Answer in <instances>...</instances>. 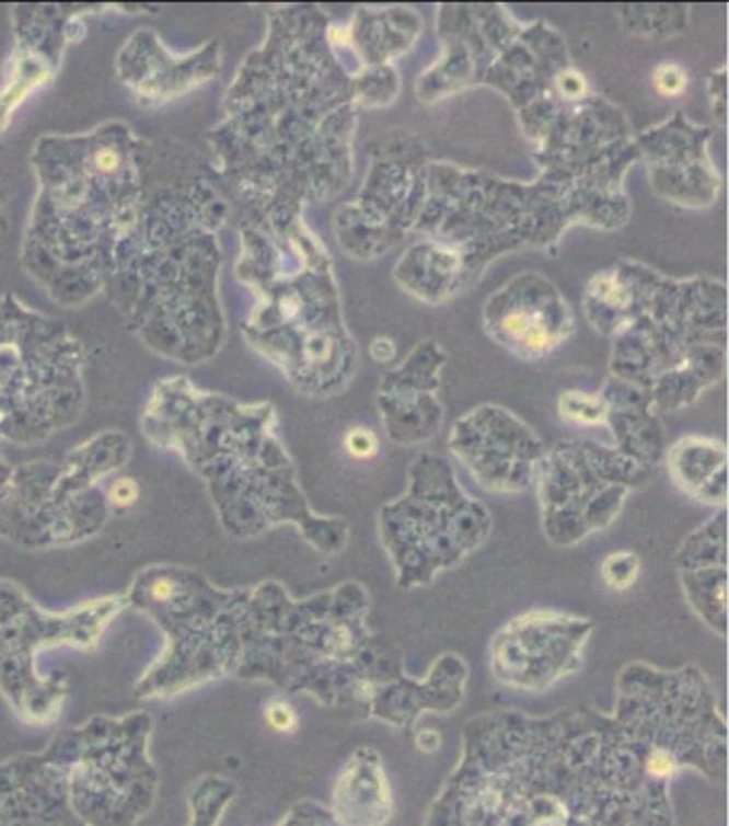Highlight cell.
Wrapping results in <instances>:
<instances>
[{"label": "cell", "mask_w": 729, "mask_h": 826, "mask_svg": "<svg viewBox=\"0 0 729 826\" xmlns=\"http://www.w3.org/2000/svg\"><path fill=\"white\" fill-rule=\"evenodd\" d=\"M345 446H347L349 455L356 457V459H370V457H374L377 450H379V441H377V437H374L370 431H366V428H356V431H351V433L347 435V439H345Z\"/></svg>", "instance_id": "277c9868"}, {"label": "cell", "mask_w": 729, "mask_h": 826, "mask_svg": "<svg viewBox=\"0 0 729 826\" xmlns=\"http://www.w3.org/2000/svg\"><path fill=\"white\" fill-rule=\"evenodd\" d=\"M370 354H372L374 360L387 363V360H392L396 356V345L390 339H377L372 343V347H370Z\"/></svg>", "instance_id": "ba28073f"}, {"label": "cell", "mask_w": 729, "mask_h": 826, "mask_svg": "<svg viewBox=\"0 0 729 826\" xmlns=\"http://www.w3.org/2000/svg\"><path fill=\"white\" fill-rule=\"evenodd\" d=\"M650 769L655 773H670L672 771V762L668 756H655L652 762H650Z\"/></svg>", "instance_id": "9c48e42d"}, {"label": "cell", "mask_w": 729, "mask_h": 826, "mask_svg": "<svg viewBox=\"0 0 729 826\" xmlns=\"http://www.w3.org/2000/svg\"><path fill=\"white\" fill-rule=\"evenodd\" d=\"M655 89L666 96H676L686 89V73L679 65H663L655 71Z\"/></svg>", "instance_id": "3957f363"}, {"label": "cell", "mask_w": 729, "mask_h": 826, "mask_svg": "<svg viewBox=\"0 0 729 826\" xmlns=\"http://www.w3.org/2000/svg\"><path fill=\"white\" fill-rule=\"evenodd\" d=\"M563 413L571 420H578V422H599L603 420V405L599 401H594L591 397H582V394H567L565 401H563Z\"/></svg>", "instance_id": "6da1fadb"}, {"label": "cell", "mask_w": 729, "mask_h": 826, "mask_svg": "<svg viewBox=\"0 0 729 826\" xmlns=\"http://www.w3.org/2000/svg\"><path fill=\"white\" fill-rule=\"evenodd\" d=\"M139 497V486L131 478H118L107 489V502L116 507H131Z\"/></svg>", "instance_id": "5b68a950"}, {"label": "cell", "mask_w": 729, "mask_h": 826, "mask_svg": "<svg viewBox=\"0 0 729 826\" xmlns=\"http://www.w3.org/2000/svg\"><path fill=\"white\" fill-rule=\"evenodd\" d=\"M266 720L278 733H291L298 726L296 711L285 702H270L266 709Z\"/></svg>", "instance_id": "8992f818"}, {"label": "cell", "mask_w": 729, "mask_h": 826, "mask_svg": "<svg viewBox=\"0 0 729 826\" xmlns=\"http://www.w3.org/2000/svg\"><path fill=\"white\" fill-rule=\"evenodd\" d=\"M558 84V91L565 96V99H580L587 94V80L578 73V71H565L558 76L556 80Z\"/></svg>", "instance_id": "52a82bcc"}, {"label": "cell", "mask_w": 729, "mask_h": 826, "mask_svg": "<svg viewBox=\"0 0 729 826\" xmlns=\"http://www.w3.org/2000/svg\"><path fill=\"white\" fill-rule=\"evenodd\" d=\"M638 574V563L632 554H623V565L618 563V557H612L605 561V567H603V576L608 581L610 587L614 589H625L634 583Z\"/></svg>", "instance_id": "7a4b0ae2"}]
</instances>
